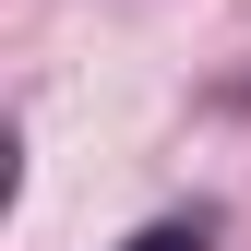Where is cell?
Wrapping results in <instances>:
<instances>
[{
    "label": "cell",
    "mask_w": 251,
    "mask_h": 251,
    "mask_svg": "<svg viewBox=\"0 0 251 251\" xmlns=\"http://www.w3.org/2000/svg\"><path fill=\"white\" fill-rule=\"evenodd\" d=\"M120 251H215V215H155V227H132Z\"/></svg>",
    "instance_id": "cell-1"
}]
</instances>
